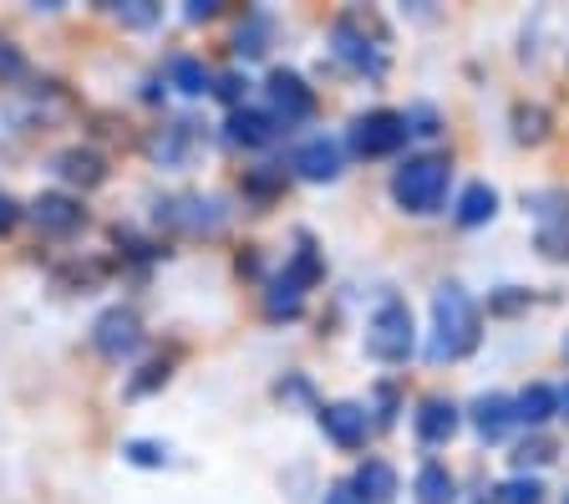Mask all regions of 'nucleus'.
Masks as SVG:
<instances>
[{
    "instance_id": "nucleus-40",
    "label": "nucleus",
    "mask_w": 569,
    "mask_h": 504,
    "mask_svg": "<svg viewBox=\"0 0 569 504\" xmlns=\"http://www.w3.org/2000/svg\"><path fill=\"white\" fill-rule=\"evenodd\" d=\"M565 352H569V342H565Z\"/></svg>"
},
{
    "instance_id": "nucleus-17",
    "label": "nucleus",
    "mask_w": 569,
    "mask_h": 504,
    "mask_svg": "<svg viewBox=\"0 0 569 504\" xmlns=\"http://www.w3.org/2000/svg\"><path fill=\"white\" fill-rule=\"evenodd\" d=\"M351 484H356V494H361L367 504H391L397 500V468L381 464V458H367V464L351 474Z\"/></svg>"
},
{
    "instance_id": "nucleus-24",
    "label": "nucleus",
    "mask_w": 569,
    "mask_h": 504,
    "mask_svg": "<svg viewBox=\"0 0 569 504\" xmlns=\"http://www.w3.org/2000/svg\"><path fill=\"white\" fill-rule=\"evenodd\" d=\"M168 77H173L178 92H189V97L209 92V72H203V61H193V57H173L168 61Z\"/></svg>"
},
{
    "instance_id": "nucleus-22",
    "label": "nucleus",
    "mask_w": 569,
    "mask_h": 504,
    "mask_svg": "<svg viewBox=\"0 0 569 504\" xmlns=\"http://www.w3.org/2000/svg\"><path fill=\"white\" fill-rule=\"evenodd\" d=\"M458 490H452V474L442 464H422L417 468V504H452Z\"/></svg>"
},
{
    "instance_id": "nucleus-18",
    "label": "nucleus",
    "mask_w": 569,
    "mask_h": 504,
    "mask_svg": "<svg viewBox=\"0 0 569 504\" xmlns=\"http://www.w3.org/2000/svg\"><path fill=\"white\" fill-rule=\"evenodd\" d=\"M193 138H199V122H173L168 132H158L153 144V158L158 164H168V168H183L189 164V154H193Z\"/></svg>"
},
{
    "instance_id": "nucleus-29",
    "label": "nucleus",
    "mask_w": 569,
    "mask_h": 504,
    "mask_svg": "<svg viewBox=\"0 0 569 504\" xmlns=\"http://www.w3.org/2000/svg\"><path fill=\"white\" fill-rule=\"evenodd\" d=\"M122 454H128V464H138V468H163L168 464V448L163 444H148V438H132Z\"/></svg>"
},
{
    "instance_id": "nucleus-35",
    "label": "nucleus",
    "mask_w": 569,
    "mask_h": 504,
    "mask_svg": "<svg viewBox=\"0 0 569 504\" xmlns=\"http://www.w3.org/2000/svg\"><path fill=\"white\" fill-rule=\"evenodd\" d=\"M244 77H234V72H224V77H219V87H213V92H219V97H224V102H239V97H244Z\"/></svg>"
},
{
    "instance_id": "nucleus-13",
    "label": "nucleus",
    "mask_w": 569,
    "mask_h": 504,
    "mask_svg": "<svg viewBox=\"0 0 569 504\" xmlns=\"http://www.w3.org/2000/svg\"><path fill=\"white\" fill-rule=\"evenodd\" d=\"M468 418H473V428H478V438H483V444H498V438L519 423V413H513V397L483 393L473 408H468Z\"/></svg>"
},
{
    "instance_id": "nucleus-2",
    "label": "nucleus",
    "mask_w": 569,
    "mask_h": 504,
    "mask_svg": "<svg viewBox=\"0 0 569 504\" xmlns=\"http://www.w3.org/2000/svg\"><path fill=\"white\" fill-rule=\"evenodd\" d=\"M448 179H452L448 154H417L391 174V199L407 215H438L442 199H448Z\"/></svg>"
},
{
    "instance_id": "nucleus-21",
    "label": "nucleus",
    "mask_w": 569,
    "mask_h": 504,
    "mask_svg": "<svg viewBox=\"0 0 569 504\" xmlns=\"http://www.w3.org/2000/svg\"><path fill=\"white\" fill-rule=\"evenodd\" d=\"M300 300H306V286H300V280L284 270V276L270 280V296H264V316H274V322H280V316H296Z\"/></svg>"
},
{
    "instance_id": "nucleus-3",
    "label": "nucleus",
    "mask_w": 569,
    "mask_h": 504,
    "mask_svg": "<svg viewBox=\"0 0 569 504\" xmlns=\"http://www.w3.org/2000/svg\"><path fill=\"white\" fill-rule=\"evenodd\" d=\"M412 342H417V332H412V312H407V300L387 296L377 306V316H371V326H367V352L377 362H407L412 357Z\"/></svg>"
},
{
    "instance_id": "nucleus-14",
    "label": "nucleus",
    "mask_w": 569,
    "mask_h": 504,
    "mask_svg": "<svg viewBox=\"0 0 569 504\" xmlns=\"http://www.w3.org/2000/svg\"><path fill=\"white\" fill-rule=\"evenodd\" d=\"M51 168H57L67 184H82V189H97V184L107 179V158L97 154V148H61V154L51 158Z\"/></svg>"
},
{
    "instance_id": "nucleus-15",
    "label": "nucleus",
    "mask_w": 569,
    "mask_h": 504,
    "mask_svg": "<svg viewBox=\"0 0 569 504\" xmlns=\"http://www.w3.org/2000/svg\"><path fill=\"white\" fill-rule=\"evenodd\" d=\"M158 219L183 225L189 235H213V229L224 225V215H219V205H213V199H178V205H158Z\"/></svg>"
},
{
    "instance_id": "nucleus-16",
    "label": "nucleus",
    "mask_w": 569,
    "mask_h": 504,
    "mask_svg": "<svg viewBox=\"0 0 569 504\" xmlns=\"http://www.w3.org/2000/svg\"><path fill=\"white\" fill-rule=\"evenodd\" d=\"M274 132H280V118H274V112L234 108V118H229V144H239V148H260V144H270Z\"/></svg>"
},
{
    "instance_id": "nucleus-36",
    "label": "nucleus",
    "mask_w": 569,
    "mask_h": 504,
    "mask_svg": "<svg viewBox=\"0 0 569 504\" xmlns=\"http://www.w3.org/2000/svg\"><path fill=\"white\" fill-rule=\"evenodd\" d=\"M213 11H219V0H189V6H183V16H189V21H209Z\"/></svg>"
},
{
    "instance_id": "nucleus-27",
    "label": "nucleus",
    "mask_w": 569,
    "mask_h": 504,
    "mask_svg": "<svg viewBox=\"0 0 569 504\" xmlns=\"http://www.w3.org/2000/svg\"><path fill=\"white\" fill-rule=\"evenodd\" d=\"M284 270H290V276H296L300 280V286H316V280L320 276H326V265H320V255H316V245H310V240H300V250H296V260H290V265H284Z\"/></svg>"
},
{
    "instance_id": "nucleus-19",
    "label": "nucleus",
    "mask_w": 569,
    "mask_h": 504,
    "mask_svg": "<svg viewBox=\"0 0 569 504\" xmlns=\"http://www.w3.org/2000/svg\"><path fill=\"white\" fill-rule=\"evenodd\" d=\"M452 215H458V225H462V229L488 225V219L498 215V194L488 189V184H468V189L458 194V209H452Z\"/></svg>"
},
{
    "instance_id": "nucleus-25",
    "label": "nucleus",
    "mask_w": 569,
    "mask_h": 504,
    "mask_svg": "<svg viewBox=\"0 0 569 504\" xmlns=\"http://www.w3.org/2000/svg\"><path fill=\"white\" fill-rule=\"evenodd\" d=\"M493 504H545V484L523 480V474H519V480H503L493 490Z\"/></svg>"
},
{
    "instance_id": "nucleus-8",
    "label": "nucleus",
    "mask_w": 569,
    "mask_h": 504,
    "mask_svg": "<svg viewBox=\"0 0 569 504\" xmlns=\"http://www.w3.org/2000/svg\"><path fill=\"white\" fill-rule=\"evenodd\" d=\"M290 164H296L300 179L331 184V179H341V164H346V158H341V144L320 132V138H306V144L296 148V158H290Z\"/></svg>"
},
{
    "instance_id": "nucleus-7",
    "label": "nucleus",
    "mask_w": 569,
    "mask_h": 504,
    "mask_svg": "<svg viewBox=\"0 0 569 504\" xmlns=\"http://www.w3.org/2000/svg\"><path fill=\"white\" fill-rule=\"evenodd\" d=\"M138 342H142V326H138V316H132L128 306H112V312L97 316V326H92V347L102 352L107 362L132 357V352H138Z\"/></svg>"
},
{
    "instance_id": "nucleus-33",
    "label": "nucleus",
    "mask_w": 569,
    "mask_h": 504,
    "mask_svg": "<svg viewBox=\"0 0 569 504\" xmlns=\"http://www.w3.org/2000/svg\"><path fill=\"white\" fill-rule=\"evenodd\" d=\"M320 504H367V500L356 494L351 480H341V484H331V490H326V500H320Z\"/></svg>"
},
{
    "instance_id": "nucleus-11",
    "label": "nucleus",
    "mask_w": 569,
    "mask_h": 504,
    "mask_svg": "<svg viewBox=\"0 0 569 504\" xmlns=\"http://www.w3.org/2000/svg\"><path fill=\"white\" fill-rule=\"evenodd\" d=\"M458 423H462L458 403H448V397H422L412 428H417V438H422L427 448H438V444H448L452 433H458Z\"/></svg>"
},
{
    "instance_id": "nucleus-10",
    "label": "nucleus",
    "mask_w": 569,
    "mask_h": 504,
    "mask_svg": "<svg viewBox=\"0 0 569 504\" xmlns=\"http://www.w3.org/2000/svg\"><path fill=\"white\" fill-rule=\"evenodd\" d=\"M320 428H326V438L341 448H361L367 444V408L361 403H326L320 408Z\"/></svg>"
},
{
    "instance_id": "nucleus-6",
    "label": "nucleus",
    "mask_w": 569,
    "mask_h": 504,
    "mask_svg": "<svg viewBox=\"0 0 569 504\" xmlns=\"http://www.w3.org/2000/svg\"><path fill=\"white\" fill-rule=\"evenodd\" d=\"M331 51L341 67H351V72H367V77L387 72V57H381V47L367 37V26L356 21V16H341V21L331 26Z\"/></svg>"
},
{
    "instance_id": "nucleus-41",
    "label": "nucleus",
    "mask_w": 569,
    "mask_h": 504,
    "mask_svg": "<svg viewBox=\"0 0 569 504\" xmlns=\"http://www.w3.org/2000/svg\"><path fill=\"white\" fill-rule=\"evenodd\" d=\"M565 504H569V500H565Z\"/></svg>"
},
{
    "instance_id": "nucleus-37",
    "label": "nucleus",
    "mask_w": 569,
    "mask_h": 504,
    "mask_svg": "<svg viewBox=\"0 0 569 504\" xmlns=\"http://www.w3.org/2000/svg\"><path fill=\"white\" fill-rule=\"evenodd\" d=\"M274 184H280V174H254V179H249V194H260V199H270Z\"/></svg>"
},
{
    "instance_id": "nucleus-20",
    "label": "nucleus",
    "mask_w": 569,
    "mask_h": 504,
    "mask_svg": "<svg viewBox=\"0 0 569 504\" xmlns=\"http://www.w3.org/2000/svg\"><path fill=\"white\" fill-rule=\"evenodd\" d=\"M513 413H519V423L539 428V423H549L559 413V393L549 383H533V387H523V393L513 397Z\"/></svg>"
},
{
    "instance_id": "nucleus-26",
    "label": "nucleus",
    "mask_w": 569,
    "mask_h": 504,
    "mask_svg": "<svg viewBox=\"0 0 569 504\" xmlns=\"http://www.w3.org/2000/svg\"><path fill=\"white\" fill-rule=\"evenodd\" d=\"M545 132H549L545 108H513V138L519 144H545Z\"/></svg>"
},
{
    "instance_id": "nucleus-31",
    "label": "nucleus",
    "mask_w": 569,
    "mask_h": 504,
    "mask_svg": "<svg viewBox=\"0 0 569 504\" xmlns=\"http://www.w3.org/2000/svg\"><path fill=\"white\" fill-rule=\"evenodd\" d=\"M549 458H555V448H549L545 438H523V444L513 448V464H519V468H529V464H549Z\"/></svg>"
},
{
    "instance_id": "nucleus-32",
    "label": "nucleus",
    "mask_w": 569,
    "mask_h": 504,
    "mask_svg": "<svg viewBox=\"0 0 569 504\" xmlns=\"http://www.w3.org/2000/svg\"><path fill=\"white\" fill-rule=\"evenodd\" d=\"M158 383H168V362H153V367H142V377L128 387V393H132V397H138V393H153Z\"/></svg>"
},
{
    "instance_id": "nucleus-28",
    "label": "nucleus",
    "mask_w": 569,
    "mask_h": 504,
    "mask_svg": "<svg viewBox=\"0 0 569 504\" xmlns=\"http://www.w3.org/2000/svg\"><path fill=\"white\" fill-rule=\"evenodd\" d=\"M112 16H118L122 26H132V31H142V26L158 21V6L153 0H128V6H112Z\"/></svg>"
},
{
    "instance_id": "nucleus-9",
    "label": "nucleus",
    "mask_w": 569,
    "mask_h": 504,
    "mask_svg": "<svg viewBox=\"0 0 569 504\" xmlns=\"http://www.w3.org/2000/svg\"><path fill=\"white\" fill-rule=\"evenodd\" d=\"M270 108L280 118V128H290V122H306L316 112V92L296 72H270Z\"/></svg>"
},
{
    "instance_id": "nucleus-23",
    "label": "nucleus",
    "mask_w": 569,
    "mask_h": 504,
    "mask_svg": "<svg viewBox=\"0 0 569 504\" xmlns=\"http://www.w3.org/2000/svg\"><path fill=\"white\" fill-rule=\"evenodd\" d=\"M270 31H274V26H270V16H264V11H254L244 26H239L234 51H239V57H264V51H270Z\"/></svg>"
},
{
    "instance_id": "nucleus-34",
    "label": "nucleus",
    "mask_w": 569,
    "mask_h": 504,
    "mask_svg": "<svg viewBox=\"0 0 569 504\" xmlns=\"http://www.w3.org/2000/svg\"><path fill=\"white\" fill-rule=\"evenodd\" d=\"M523 300H529V290H519V286H503V296H493V306H488V312H519Z\"/></svg>"
},
{
    "instance_id": "nucleus-1",
    "label": "nucleus",
    "mask_w": 569,
    "mask_h": 504,
    "mask_svg": "<svg viewBox=\"0 0 569 504\" xmlns=\"http://www.w3.org/2000/svg\"><path fill=\"white\" fill-rule=\"evenodd\" d=\"M483 336V316H478V300L458 286V280H442L432 290V336H427V362H458L478 347Z\"/></svg>"
},
{
    "instance_id": "nucleus-38",
    "label": "nucleus",
    "mask_w": 569,
    "mask_h": 504,
    "mask_svg": "<svg viewBox=\"0 0 569 504\" xmlns=\"http://www.w3.org/2000/svg\"><path fill=\"white\" fill-rule=\"evenodd\" d=\"M16 225V205L11 199H6V194H0V235H6V229Z\"/></svg>"
},
{
    "instance_id": "nucleus-12",
    "label": "nucleus",
    "mask_w": 569,
    "mask_h": 504,
    "mask_svg": "<svg viewBox=\"0 0 569 504\" xmlns=\"http://www.w3.org/2000/svg\"><path fill=\"white\" fill-rule=\"evenodd\" d=\"M36 225L47 229V235H71V229H82L87 225V209L82 199H71V194H41L31 205Z\"/></svg>"
},
{
    "instance_id": "nucleus-30",
    "label": "nucleus",
    "mask_w": 569,
    "mask_h": 504,
    "mask_svg": "<svg viewBox=\"0 0 569 504\" xmlns=\"http://www.w3.org/2000/svg\"><path fill=\"white\" fill-rule=\"evenodd\" d=\"M26 77V57L16 41H0V82H21Z\"/></svg>"
},
{
    "instance_id": "nucleus-4",
    "label": "nucleus",
    "mask_w": 569,
    "mask_h": 504,
    "mask_svg": "<svg viewBox=\"0 0 569 504\" xmlns=\"http://www.w3.org/2000/svg\"><path fill=\"white\" fill-rule=\"evenodd\" d=\"M412 138L407 128V112H391V108H377V112H361L351 122V154L356 158H391L397 148Z\"/></svg>"
},
{
    "instance_id": "nucleus-5",
    "label": "nucleus",
    "mask_w": 569,
    "mask_h": 504,
    "mask_svg": "<svg viewBox=\"0 0 569 504\" xmlns=\"http://www.w3.org/2000/svg\"><path fill=\"white\" fill-rule=\"evenodd\" d=\"M523 205L539 219V255L545 260H569V194L565 189H539Z\"/></svg>"
},
{
    "instance_id": "nucleus-39",
    "label": "nucleus",
    "mask_w": 569,
    "mask_h": 504,
    "mask_svg": "<svg viewBox=\"0 0 569 504\" xmlns=\"http://www.w3.org/2000/svg\"><path fill=\"white\" fill-rule=\"evenodd\" d=\"M559 408H565V413H569V387H565V393H559Z\"/></svg>"
}]
</instances>
